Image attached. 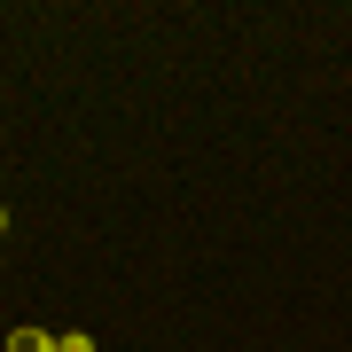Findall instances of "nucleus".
I'll return each instance as SVG.
<instances>
[{
  "label": "nucleus",
  "instance_id": "obj_3",
  "mask_svg": "<svg viewBox=\"0 0 352 352\" xmlns=\"http://www.w3.org/2000/svg\"><path fill=\"white\" fill-rule=\"evenodd\" d=\"M0 235H8V212H0Z\"/></svg>",
  "mask_w": 352,
  "mask_h": 352
},
{
  "label": "nucleus",
  "instance_id": "obj_1",
  "mask_svg": "<svg viewBox=\"0 0 352 352\" xmlns=\"http://www.w3.org/2000/svg\"><path fill=\"white\" fill-rule=\"evenodd\" d=\"M8 352H55V337H39V329H8Z\"/></svg>",
  "mask_w": 352,
  "mask_h": 352
},
{
  "label": "nucleus",
  "instance_id": "obj_2",
  "mask_svg": "<svg viewBox=\"0 0 352 352\" xmlns=\"http://www.w3.org/2000/svg\"><path fill=\"white\" fill-rule=\"evenodd\" d=\"M55 352H94V337H87V329H63V337H55Z\"/></svg>",
  "mask_w": 352,
  "mask_h": 352
}]
</instances>
